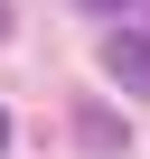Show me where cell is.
<instances>
[{"instance_id": "1", "label": "cell", "mask_w": 150, "mask_h": 159, "mask_svg": "<svg viewBox=\"0 0 150 159\" xmlns=\"http://www.w3.org/2000/svg\"><path fill=\"white\" fill-rule=\"evenodd\" d=\"M103 75H113L131 103H150V28H113L103 38Z\"/></svg>"}, {"instance_id": "2", "label": "cell", "mask_w": 150, "mask_h": 159, "mask_svg": "<svg viewBox=\"0 0 150 159\" xmlns=\"http://www.w3.org/2000/svg\"><path fill=\"white\" fill-rule=\"evenodd\" d=\"M75 131H85V140H94V150H103V159H113V150H122V122H113V112H103V103H75Z\"/></svg>"}, {"instance_id": "3", "label": "cell", "mask_w": 150, "mask_h": 159, "mask_svg": "<svg viewBox=\"0 0 150 159\" xmlns=\"http://www.w3.org/2000/svg\"><path fill=\"white\" fill-rule=\"evenodd\" d=\"M75 10H141V0H75Z\"/></svg>"}, {"instance_id": "4", "label": "cell", "mask_w": 150, "mask_h": 159, "mask_svg": "<svg viewBox=\"0 0 150 159\" xmlns=\"http://www.w3.org/2000/svg\"><path fill=\"white\" fill-rule=\"evenodd\" d=\"M0 150H10V112H0Z\"/></svg>"}, {"instance_id": "5", "label": "cell", "mask_w": 150, "mask_h": 159, "mask_svg": "<svg viewBox=\"0 0 150 159\" xmlns=\"http://www.w3.org/2000/svg\"><path fill=\"white\" fill-rule=\"evenodd\" d=\"M0 28H10V0H0Z\"/></svg>"}]
</instances>
